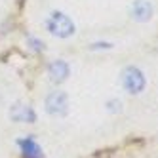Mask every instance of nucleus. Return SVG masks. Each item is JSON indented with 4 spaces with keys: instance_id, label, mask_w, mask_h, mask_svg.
Returning <instances> with one entry per match:
<instances>
[{
    "instance_id": "1",
    "label": "nucleus",
    "mask_w": 158,
    "mask_h": 158,
    "mask_svg": "<svg viewBox=\"0 0 158 158\" xmlns=\"http://www.w3.org/2000/svg\"><path fill=\"white\" fill-rule=\"evenodd\" d=\"M48 29H50L52 35L59 36V38H67V36H71L73 32H74L73 21L67 17L65 14H59V12H55V14L50 15V19H48Z\"/></svg>"
},
{
    "instance_id": "2",
    "label": "nucleus",
    "mask_w": 158,
    "mask_h": 158,
    "mask_svg": "<svg viewBox=\"0 0 158 158\" xmlns=\"http://www.w3.org/2000/svg\"><path fill=\"white\" fill-rule=\"evenodd\" d=\"M122 84L130 94H141L145 88V76L137 67H126L122 73Z\"/></svg>"
},
{
    "instance_id": "3",
    "label": "nucleus",
    "mask_w": 158,
    "mask_h": 158,
    "mask_svg": "<svg viewBox=\"0 0 158 158\" xmlns=\"http://www.w3.org/2000/svg\"><path fill=\"white\" fill-rule=\"evenodd\" d=\"M69 109V101H67V94L65 92H52L46 99V110L53 116H63L67 114Z\"/></svg>"
},
{
    "instance_id": "4",
    "label": "nucleus",
    "mask_w": 158,
    "mask_h": 158,
    "mask_svg": "<svg viewBox=\"0 0 158 158\" xmlns=\"http://www.w3.org/2000/svg\"><path fill=\"white\" fill-rule=\"evenodd\" d=\"M10 116H12L15 122H29V124L36 120L35 110H32L31 107H27V105H21V103H17V105L12 107V110H10Z\"/></svg>"
},
{
    "instance_id": "5",
    "label": "nucleus",
    "mask_w": 158,
    "mask_h": 158,
    "mask_svg": "<svg viewBox=\"0 0 158 158\" xmlns=\"http://www.w3.org/2000/svg\"><path fill=\"white\" fill-rule=\"evenodd\" d=\"M131 15L137 21H149L152 17V6L147 0H135L131 6Z\"/></svg>"
},
{
    "instance_id": "6",
    "label": "nucleus",
    "mask_w": 158,
    "mask_h": 158,
    "mask_svg": "<svg viewBox=\"0 0 158 158\" xmlns=\"http://www.w3.org/2000/svg\"><path fill=\"white\" fill-rule=\"evenodd\" d=\"M48 74L53 82H63L67 76H69V65L65 61H53L48 69Z\"/></svg>"
},
{
    "instance_id": "7",
    "label": "nucleus",
    "mask_w": 158,
    "mask_h": 158,
    "mask_svg": "<svg viewBox=\"0 0 158 158\" xmlns=\"http://www.w3.org/2000/svg\"><path fill=\"white\" fill-rule=\"evenodd\" d=\"M19 145H21V151H23L25 158H42V151H40V147L35 143V139H31V137L21 139Z\"/></svg>"
},
{
    "instance_id": "8",
    "label": "nucleus",
    "mask_w": 158,
    "mask_h": 158,
    "mask_svg": "<svg viewBox=\"0 0 158 158\" xmlns=\"http://www.w3.org/2000/svg\"><path fill=\"white\" fill-rule=\"evenodd\" d=\"M116 105H120V101H110V110H116Z\"/></svg>"
}]
</instances>
